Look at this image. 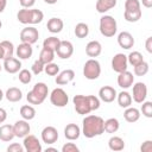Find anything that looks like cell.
Segmentation results:
<instances>
[{"label": "cell", "instance_id": "6da1fadb", "mask_svg": "<svg viewBox=\"0 0 152 152\" xmlns=\"http://www.w3.org/2000/svg\"><path fill=\"white\" fill-rule=\"evenodd\" d=\"M104 120L99 115H86L82 121V134L86 138H94L104 132Z\"/></svg>", "mask_w": 152, "mask_h": 152}, {"label": "cell", "instance_id": "7a4b0ae2", "mask_svg": "<svg viewBox=\"0 0 152 152\" xmlns=\"http://www.w3.org/2000/svg\"><path fill=\"white\" fill-rule=\"evenodd\" d=\"M44 18V13L37 8H21L17 13V19L19 23L24 25H36L42 23Z\"/></svg>", "mask_w": 152, "mask_h": 152}, {"label": "cell", "instance_id": "3957f363", "mask_svg": "<svg viewBox=\"0 0 152 152\" xmlns=\"http://www.w3.org/2000/svg\"><path fill=\"white\" fill-rule=\"evenodd\" d=\"M49 94L48 86L44 82H38L33 86L32 90H30L26 95V99L30 104H42Z\"/></svg>", "mask_w": 152, "mask_h": 152}, {"label": "cell", "instance_id": "277c9868", "mask_svg": "<svg viewBox=\"0 0 152 152\" xmlns=\"http://www.w3.org/2000/svg\"><path fill=\"white\" fill-rule=\"evenodd\" d=\"M116 31H118V24L112 15L104 14L100 18V32L103 37L107 38L114 37Z\"/></svg>", "mask_w": 152, "mask_h": 152}, {"label": "cell", "instance_id": "5b68a950", "mask_svg": "<svg viewBox=\"0 0 152 152\" xmlns=\"http://www.w3.org/2000/svg\"><path fill=\"white\" fill-rule=\"evenodd\" d=\"M72 102H74L75 110L80 115H87L90 112H93L89 95H87V96L86 95H75L72 97Z\"/></svg>", "mask_w": 152, "mask_h": 152}, {"label": "cell", "instance_id": "8992f818", "mask_svg": "<svg viewBox=\"0 0 152 152\" xmlns=\"http://www.w3.org/2000/svg\"><path fill=\"white\" fill-rule=\"evenodd\" d=\"M101 75V65L95 58L88 59L83 65V76L87 80H96Z\"/></svg>", "mask_w": 152, "mask_h": 152}, {"label": "cell", "instance_id": "52a82bcc", "mask_svg": "<svg viewBox=\"0 0 152 152\" xmlns=\"http://www.w3.org/2000/svg\"><path fill=\"white\" fill-rule=\"evenodd\" d=\"M50 101L55 107H65L69 102V96L62 88H55L50 94Z\"/></svg>", "mask_w": 152, "mask_h": 152}, {"label": "cell", "instance_id": "ba28073f", "mask_svg": "<svg viewBox=\"0 0 152 152\" xmlns=\"http://www.w3.org/2000/svg\"><path fill=\"white\" fill-rule=\"evenodd\" d=\"M39 38V32L33 26H26L20 31V40L21 43L27 44H34Z\"/></svg>", "mask_w": 152, "mask_h": 152}, {"label": "cell", "instance_id": "9c48e42d", "mask_svg": "<svg viewBox=\"0 0 152 152\" xmlns=\"http://www.w3.org/2000/svg\"><path fill=\"white\" fill-rule=\"evenodd\" d=\"M132 100L137 103H142L146 100L147 96V87L144 82H137L133 84V93H132Z\"/></svg>", "mask_w": 152, "mask_h": 152}, {"label": "cell", "instance_id": "30bf717a", "mask_svg": "<svg viewBox=\"0 0 152 152\" xmlns=\"http://www.w3.org/2000/svg\"><path fill=\"white\" fill-rule=\"evenodd\" d=\"M23 146H24L25 151H27V152H40L42 151L40 141L38 140V138L36 135H32V134H27L26 137H24Z\"/></svg>", "mask_w": 152, "mask_h": 152}, {"label": "cell", "instance_id": "8fae6325", "mask_svg": "<svg viewBox=\"0 0 152 152\" xmlns=\"http://www.w3.org/2000/svg\"><path fill=\"white\" fill-rule=\"evenodd\" d=\"M57 53V56L62 59H68L72 56L74 53V45L69 40H61L57 50L55 51Z\"/></svg>", "mask_w": 152, "mask_h": 152}, {"label": "cell", "instance_id": "7c38bea8", "mask_svg": "<svg viewBox=\"0 0 152 152\" xmlns=\"http://www.w3.org/2000/svg\"><path fill=\"white\" fill-rule=\"evenodd\" d=\"M127 65H128L127 56L124 53H116L112 58V69L118 74L127 70Z\"/></svg>", "mask_w": 152, "mask_h": 152}, {"label": "cell", "instance_id": "4fadbf2b", "mask_svg": "<svg viewBox=\"0 0 152 152\" xmlns=\"http://www.w3.org/2000/svg\"><path fill=\"white\" fill-rule=\"evenodd\" d=\"M40 135H42L43 142H45L46 145L55 144L58 140V131L53 126H46V127H44Z\"/></svg>", "mask_w": 152, "mask_h": 152}, {"label": "cell", "instance_id": "5bb4252c", "mask_svg": "<svg viewBox=\"0 0 152 152\" xmlns=\"http://www.w3.org/2000/svg\"><path fill=\"white\" fill-rule=\"evenodd\" d=\"M116 90L110 86H103L99 90V99L106 103H110L116 99Z\"/></svg>", "mask_w": 152, "mask_h": 152}, {"label": "cell", "instance_id": "9a60e30c", "mask_svg": "<svg viewBox=\"0 0 152 152\" xmlns=\"http://www.w3.org/2000/svg\"><path fill=\"white\" fill-rule=\"evenodd\" d=\"M13 131H14V135L17 138H24L27 134H30L31 127L30 124L27 122V120H18L15 121V124L13 125Z\"/></svg>", "mask_w": 152, "mask_h": 152}, {"label": "cell", "instance_id": "2e32d148", "mask_svg": "<svg viewBox=\"0 0 152 152\" xmlns=\"http://www.w3.org/2000/svg\"><path fill=\"white\" fill-rule=\"evenodd\" d=\"M2 68L8 74H17L21 68V62H20V59H18L15 57H8V58L4 59Z\"/></svg>", "mask_w": 152, "mask_h": 152}, {"label": "cell", "instance_id": "e0dca14e", "mask_svg": "<svg viewBox=\"0 0 152 152\" xmlns=\"http://www.w3.org/2000/svg\"><path fill=\"white\" fill-rule=\"evenodd\" d=\"M134 83V76L128 70H125L119 74L118 76V86L122 89H128Z\"/></svg>", "mask_w": 152, "mask_h": 152}, {"label": "cell", "instance_id": "ac0fdd59", "mask_svg": "<svg viewBox=\"0 0 152 152\" xmlns=\"http://www.w3.org/2000/svg\"><path fill=\"white\" fill-rule=\"evenodd\" d=\"M118 44L120 45V48H122L125 50H129L134 45V38L129 32L122 31L118 36Z\"/></svg>", "mask_w": 152, "mask_h": 152}, {"label": "cell", "instance_id": "d6986e66", "mask_svg": "<svg viewBox=\"0 0 152 152\" xmlns=\"http://www.w3.org/2000/svg\"><path fill=\"white\" fill-rule=\"evenodd\" d=\"M75 77V72L74 70L71 69H66V70H63V71H59L57 75H56V83L58 86H64V84H68L70 83Z\"/></svg>", "mask_w": 152, "mask_h": 152}, {"label": "cell", "instance_id": "ffe728a7", "mask_svg": "<svg viewBox=\"0 0 152 152\" xmlns=\"http://www.w3.org/2000/svg\"><path fill=\"white\" fill-rule=\"evenodd\" d=\"M33 53V49L31 44L27 43H21L17 46L15 49V55L19 57V59H28Z\"/></svg>", "mask_w": 152, "mask_h": 152}, {"label": "cell", "instance_id": "44dd1931", "mask_svg": "<svg viewBox=\"0 0 152 152\" xmlns=\"http://www.w3.org/2000/svg\"><path fill=\"white\" fill-rule=\"evenodd\" d=\"M101 52H102V45L99 40H91L86 45V53L91 58L100 56Z\"/></svg>", "mask_w": 152, "mask_h": 152}, {"label": "cell", "instance_id": "7402d4cb", "mask_svg": "<svg viewBox=\"0 0 152 152\" xmlns=\"http://www.w3.org/2000/svg\"><path fill=\"white\" fill-rule=\"evenodd\" d=\"M81 135V128L76 124H68L64 128V137L68 140H77Z\"/></svg>", "mask_w": 152, "mask_h": 152}, {"label": "cell", "instance_id": "603a6c76", "mask_svg": "<svg viewBox=\"0 0 152 152\" xmlns=\"http://www.w3.org/2000/svg\"><path fill=\"white\" fill-rule=\"evenodd\" d=\"M13 138H15L14 135V131H13V126L12 125H2L0 126V140L8 142L11 140H13Z\"/></svg>", "mask_w": 152, "mask_h": 152}, {"label": "cell", "instance_id": "cb8c5ba5", "mask_svg": "<svg viewBox=\"0 0 152 152\" xmlns=\"http://www.w3.org/2000/svg\"><path fill=\"white\" fill-rule=\"evenodd\" d=\"M63 26H64L63 20L61 18H56V17L50 18L46 24V27L51 33H59L63 30Z\"/></svg>", "mask_w": 152, "mask_h": 152}, {"label": "cell", "instance_id": "d4e9b609", "mask_svg": "<svg viewBox=\"0 0 152 152\" xmlns=\"http://www.w3.org/2000/svg\"><path fill=\"white\" fill-rule=\"evenodd\" d=\"M124 118L127 122L129 124H133V122H137L140 118V110L138 108H134V107H127L126 110L124 112Z\"/></svg>", "mask_w": 152, "mask_h": 152}, {"label": "cell", "instance_id": "484cf974", "mask_svg": "<svg viewBox=\"0 0 152 152\" xmlns=\"http://www.w3.org/2000/svg\"><path fill=\"white\" fill-rule=\"evenodd\" d=\"M116 5V0H97L95 8L99 13H106L109 10L114 8Z\"/></svg>", "mask_w": 152, "mask_h": 152}, {"label": "cell", "instance_id": "4316f807", "mask_svg": "<svg viewBox=\"0 0 152 152\" xmlns=\"http://www.w3.org/2000/svg\"><path fill=\"white\" fill-rule=\"evenodd\" d=\"M5 97L10 101V102H18L23 99V93L19 88L17 87H11L6 90L5 93Z\"/></svg>", "mask_w": 152, "mask_h": 152}, {"label": "cell", "instance_id": "83f0119b", "mask_svg": "<svg viewBox=\"0 0 152 152\" xmlns=\"http://www.w3.org/2000/svg\"><path fill=\"white\" fill-rule=\"evenodd\" d=\"M116 100L121 108H127L132 104V95L126 90H122L119 94H116Z\"/></svg>", "mask_w": 152, "mask_h": 152}, {"label": "cell", "instance_id": "f1b7e54d", "mask_svg": "<svg viewBox=\"0 0 152 152\" xmlns=\"http://www.w3.org/2000/svg\"><path fill=\"white\" fill-rule=\"evenodd\" d=\"M108 146H109V148L112 151H116V152L118 151H122L125 148V141H124L122 138L114 135L108 140Z\"/></svg>", "mask_w": 152, "mask_h": 152}, {"label": "cell", "instance_id": "f546056e", "mask_svg": "<svg viewBox=\"0 0 152 152\" xmlns=\"http://www.w3.org/2000/svg\"><path fill=\"white\" fill-rule=\"evenodd\" d=\"M103 127H104V131L107 133H115V132H118V129L120 127V124H119V120L118 119L109 118V119H107L104 121Z\"/></svg>", "mask_w": 152, "mask_h": 152}, {"label": "cell", "instance_id": "4dcf8cb0", "mask_svg": "<svg viewBox=\"0 0 152 152\" xmlns=\"http://www.w3.org/2000/svg\"><path fill=\"white\" fill-rule=\"evenodd\" d=\"M20 115H21V118L24 120L30 121V120L34 119V116H36V109L32 106H30V104L21 106V108H20Z\"/></svg>", "mask_w": 152, "mask_h": 152}, {"label": "cell", "instance_id": "1f68e13d", "mask_svg": "<svg viewBox=\"0 0 152 152\" xmlns=\"http://www.w3.org/2000/svg\"><path fill=\"white\" fill-rule=\"evenodd\" d=\"M55 58V51L53 50H50V49H46V48H43L40 53H39V61H42L44 64H48V63H51Z\"/></svg>", "mask_w": 152, "mask_h": 152}, {"label": "cell", "instance_id": "d6a6232c", "mask_svg": "<svg viewBox=\"0 0 152 152\" xmlns=\"http://www.w3.org/2000/svg\"><path fill=\"white\" fill-rule=\"evenodd\" d=\"M74 33L77 38H86L88 34H89V26L86 24V23H78L76 26H75V30H74Z\"/></svg>", "mask_w": 152, "mask_h": 152}, {"label": "cell", "instance_id": "836d02e7", "mask_svg": "<svg viewBox=\"0 0 152 152\" xmlns=\"http://www.w3.org/2000/svg\"><path fill=\"white\" fill-rule=\"evenodd\" d=\"M61 40L59 38L55 37V36H51V37H48L44 42H43V48H46V49H50V50H53L56 51L58 45H59Z\"/></svg>", "mask_w": 152, "mask_h": 152}, {"label": "cell", "instance_id": "e575fe53", "mask_svg": "<svg viewBox=\"0 0 152 152\" xmlns=\"http://www.w3.org/2000/svg\"><path fill=\"white\" fill-rule=\"evenodd\" d=\"M124 18H125V20L128 21V23H137V21L141 18V10H139V11H133V12L125 11V12H124Z\"/></svg>", "mask_w": 152, "mask_h": 152}, {"label": "cell", "instance_id": "d590c367", "mask_svg": "<svg viewBox=\"0 0 152 152\" xmlns=\"http://www.w3.org/2000/svg\"><path fill=\"white\" fill-rule=\"evenodd\" d=\"M144 61V57L139 52V51H132L128 56H127V62L131 64V65H137L139 63H141Z\"/></svg>", "mask_w": 152, "mask_h": 152}, {"label": "cell", "instance_id": "8d00e7d4", "mask_svg": "<svg viewBox=\"0 0 152 152\" xmlns=\"http://www.w3.org/2000/svg\"><path fill=\"white\" fill-rule=\"evenodd\" d=\"M0 45H1L2 49H4L5 58L13 57V53H14V45H13L12 42H10V40H2V42L0 43Z\"/></svg>", "mask_w": 152, "mask_h": 152}, {"label": "cell", "instance_id": "74e56055", "mask_svg": "<svg viewBox=\"0 0 152 152\" xmlns=\"http://www.w3.org/2000/svg\"><path fill=\"white\" fill-rule=\"evenodd\" d=\"M148 68H150L148 66V63L145 62V61H142L141 63L134 65V74L137 76H145L148 72Z\"/></svg>", "mask_w": 152, "mask_h": 152}, {"label": "cell", "instance_id": "f35d334b", "mask_svg": "<svg viewBox=\"0 0 152 152\" xmlns=\"http://www.w3.org/2000/svg\"><path fill=\"white\" fill-rule=\"evenodd\" d=\"M18 78L19 81L23 83V84H28L32 80V74L31 71H28L27 69H21L19 71V75H18Z\"/></svg>", "mask_w": 152, "mask_h": 152}, {"label": "cell", "instance_id": "ab89813d", "mask_svg": "<svg viewBox=\"0 0 152 152\" xmlns=\"http://www.w3.org/2000/svg\"><path fill=\"white\" fill-rule=\"evenodd\" d=\"M44 71L46 72V75L49 76H56L58 72H59V66L56 64V63H48L45 64L44 66Z\"/></svg>", "mask_w": 152, "mask_h": 152}, {"label": "cell", "instance_id": "60d3db41", "mask_svg": "<svg viewBox=\"0 0 152 152\" xmlns=\"http://www.w3.org/2000/svg\"><path fill=\"white\" fill-rule=\"evenodd\" d=\"M140 10V1L139 0H126L125 1V11H139Z\"/></svg>", "mask_w": 152, "mask_h": 152}, {"label": "cell", "instance_id": "b9f144b4", "mask_svg": "<svg viewBox=\"0 0 152 152\" xmlns=\"http://www.w3.org/2000/svg\"><path fill=\"white\" fill-rule=\"evenodd\" d=\"M141 113L146 118H152V102L151 101H144L141 106Z\"/></svg>", "mask_w": 152, "mask_h": 152}, {"label": "cell", "instance_id": "7bdbcfd3", "mask_svg": "<svg viewBox=\"0 0 152 152\" xmlns=\"http://www.w3.org/2000/svg\"><path fill=\"white\" fill-rule=\"evenodd\" d=\"M44 66H45V64H44L42 61L37 59V61H34V62H33V64H32L31 69H32V72H33L34 75H39L40 72H43V71H44Z\"/></svg>", "mask_w": 152, "mask_h": 152}, {"label": "cell", "instance_id": "ee69618b", "mask_svg": "<svg viewBox=\"0 0 152 152\" xmlns=\"http://www.w3.org/2000/svg\"><path fill=\"white\" fill-rule=\"evenodd\" d=\"M80 148L74 142H66L62 146V152H78Z\"/></svg>", "mask_w": 152, "mask_h": 152}, {"label": "cell", "instance_id": "f6af8a7d", "mask_svg": "<svg viewBox=\"0 0 152 152\" xmlns=\"http://www.w3.org/2000/svg\"><path fill=\"white\" fill-rule=\"evenodd\" d=\"M7 151H8V152H24L25 148H24V146H21V145H19V144L14 142V144H11V145L7 147Z\"/></svg>", "mask_w": 152, "mask_h": 152}, {"label": "cell", "instance_id": "bcb514c9", "mask_svg": "<svg viewBox=\"0 0 152 152\" xmlns=\"http://www.w3.org/2000/svg\"><path fill=\"white\" fill-rule=\"evenodd\" d=\"M90 97V104H91V109L93 110H97L100 108V99L94 96V95H89Z\"/></svg>", "mask_w": 152, "mask_h": 152}, {"label": "cell", "instance_id": "7dc6e473", "mask_svg": "<svg viewBox=\"0 0 152 152\" xmlns=\"http://www.w3.org/2000/svg\"><path fill=\"white\" fill-rule=\"evenodd\" d=\"M140 151L141 152H152V141L151 140L144 141L142 145L140 146Z\"/></svg>", "mask_w": 152, "mask_h": 152}, {"label": "cell", "instance_id": "c3c4849f", "mask_svg": "<svg viewBox=\"0 0 152 152\" xmlns=\"http://www.w3.org/2000/svg\"><path fill=\"white\" fill-rule=\"evenodd\" d=\"M19 2L23 8H31L34 5L36 0H19Z\"/></svg>", "mask_w": 152, "mask_h": 152}, {"label": "cell", "instance_id": "681fc988", "mask_svg": "<svg viewBox=\"0 0 152 152\" xmlns=\"http://www.w3.org/2000/svg\"><path fill=\"white\" fill-rule=\"evenodd\" d=\"M145 46H146V50L148 53H152V37H148L145 42Z\"/></svg>", "mask_w": 152, "mask_h": 152}, {"label": "cell", "instance_id": "f907efd6", "mask_svg": "<svg viewBox=\"0 0 152 152\" xmlns=\"http://www.w3.org/2000/svg\"><path fill=\"white\" fill-rule=\"evenodd\" d=\"M6 119H7V112H6L4 108L0 107V124L5 122Z\"/></svg>", "mask_w": 152, "mask_h": 152}, {"label": "cell", "instance_id": "816d5d0a", "mask_svg": "<svg viewBox=\"0 0 152 152\" xmlns=\"http://www.w3.org/2000/svg\"><path fill=\"white\" fill-rule=\"evenodd\" d=\"M141 4L146 8H151L152 7V0H141Z\"/></svg>", "mask_w": 152, "mask_h": 152}, {"label": "cell", "instance_id": "f5cc1de1", "mask_svg": "<svg viewBox=\"0 0 152 152\" xmlns=\"http://www.w3.org/2000/svg\"><path fill=\"white\" fill-rule=\"evenodd\" d=\"M6 5H7V0H0V13L4 12V10L6 8Z\"/></svg>", "mask_w": 152, "mask_h": 152}, {"label": "cell", "instance_id": "db71d44e", "mask_svg": "<svg viewBox=\"0 0 152 152\" xmlns=\"http://www.w3.org/2000/svg\"><path fill=\"white\" fill-rule=\"evenodd\" d=\"M0 59H5V52H4V49L1 45H0Z\"/></svg>", "mask_w": 152, "mask_h": 152}, {"label": "cell", "instance_id": "11a10c76", "mask_svg": "<svg viewBox=\"0 0 152 152\" xmlns=\"http://www.w3.org/2000/svg\"><path fill=\"white\" fill-rule=\"evenodd\" d=\"M44 2H46V4H49V5H53V4H56L58 0H43Z\"/></svg>", "mask_w": 152, "mask_h": 152}, {"label": "cell", "instance_id": "9f6ffc18", "mask_svg": "<svg viewBox=\"0 0 152 152\" xmlns=\"http://www.w3.org/2000/svg\"><path fill=\"white\" fill-rule=\"evenodd\" d=\"M50 151H52V152H57V148H55V147H46V152H50Z\"/></svg>", "mask_w": 152, "mask_h": 152}, {"label": "cell", "instance_id": "6f0895ef", "mask_svg": "<svg viewBox=\"0 0 152 152\" xmlns=\"http://www.w3.org/2000/svg\"><path fill=\"white\" fill-rule=\"evenodd\" d=\"M4 96H5V94H4V91H2L1 89H0V101H1L2 99H4Z\"/></svg>", "mask_w": 152, "mask_h": 152}, {"label": "cell", "instance_id": "680465c9", "mask_svg": "<svg viewBox=\"0 0 152 152\" xmlns=\"http://www.w3.org/2000/svg\"><path fill=\"white\" fill-rule=\"evenodd\" d=\"M1 26H2V23H1V20H0V28H1Z\"/></svg>", "mask_w": 152, "mask_h": 152}, {"label": "cell", "instance_id": "91938a15", "mask_svg": "<svg viewBox=\"0 0 152 152\" xmlns=\"http://www.w3.org/2000/svg\"><path fill=\"white\" fill-rule=\"evenodd\" d=\"M1 69H2V65H1V64H0V71H1Z\"/></svg>", "mask_w": 152, "mask_h": 152}]
</instances>
